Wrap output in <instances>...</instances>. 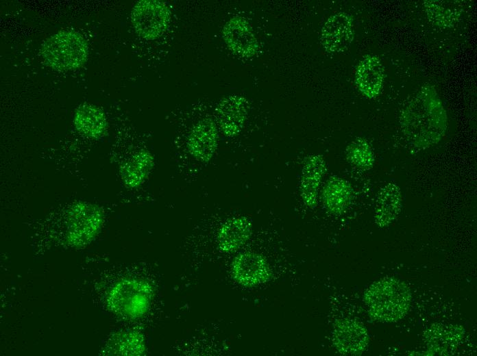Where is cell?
<instances>
[{
    "instance_id": "8992f818",
    "label": "cell",
    "mask_w": 477,
    "mask_h": 356,
    "mask_svg": "<svg viewBox=\"0 0 477 356\" xmlns=\"http://www.w3.org/2000/svg\"><path fill=\"white\" fill-rule=\"evenodd\" d=\"M132 23L137 34L146 40L161 36L169 26L171 11L167 4L157 0H142L134 6Z\"/></svg>"
},
{
    "instance_id": "ba28073f",
    "label": "cell",
    "mask_w": 477,
    "mask_h": 356,
    "mask_svg": "<svg viewBox=\"0 0 477 356\" xmlns=\"http://www.w3.org/2000/svg\"><path fill=\"white\" fill-rule=\"evenodd\" d=\"M332 343L342 355H359L368 345L369 335L361 322L353 319L342 318L334 324Z\"/></svg>"
},
{
    "instance_id": "2e32d148",
    "label": "cell",
    "mask_w": 477,
    "mask_h": 356,
    "mask_svg": "<svg viewBox=\"0 0 477 356\" xmlns=\"http://www.w3.org/2000/svg\"><path fill=\"white\" fill-rule=\"evenodd\" d=\"M402 205V196L399 186L388 183L382 186L378 194L374 218L381 228L389 226L398 216Z\"/></svg>"
},
{
    "instance_id": "7c38bea8",
    "label": "cell",
    "mask_w": 477,
    "mask_h": 356,
    "mask_svg": "<svg viewBox=\"0 0 477 356\" xmlns=\"http://www.w3.org/2000/svg\"><path fill=\"white\" fill-rule=\"evenodd\" d=\"M218 133L210 118L199 120L192 129L187 142L190 154L196 160L206 162L213 156L217 147Z\"/></svg>"
},
{
    "instance_id": "52a82bcc",
    "label": "cell",
    "mask_w": 477,
    "mask_h": 356,
    "mask_svg": "<svg viewBox=\"0 0 477 356\" xmlns=\"http://www.w3.org/2000/svg\"><path fill=\"white\" fill-rule=\"evenodd\" d=\"M231 270L234 279L246 287L266 283L271 277L267 259L256 252L246 251L238 254L232 263Z\"/></svg>"
},
{
    "instance_id": "e0dca14e",
    "label": "cell",
    "mask_w": 477,
    "mask_h": 356,
    "mask_svg": "<svg viewBox=\"0 0 477 356\" xmlns=\"http://www.w3.org/2000/svg\"><path fill=\"white\" fill-rule=\"evenodd\" d=\"M74 125L82 134L93 138L103 136L108 127L106 117L98 107L91 104H82L75 111Z\"/></svg>"
},
{
    "instance_id": "d6986e66",
    "label": "cell",
    "mask_w": 477,
    "mask_h": 356,
    "mask_svg": "<svg viewBox=\"0 0 477 356\" xmlns=\"http://www.w3.org/2000/svg\"><path fill=\"white\" fill-rule=\"evenodd\" d=\"M352 199V188L345 179L332 176L326 183L322 199L325 207L334 214H339L348 207Z\"/></svg>"
},
{
    "instance_id": "ac0fdd59",
    "label": "cell",
    "mask_w": 477,
    "mask_h": 356,
    "mask_svg": "<svg viewBox=\"0 0 477 356\" xmlns=\"http://www.w3.org/2000/svg\"><path fill=\"white\" fill-rule=\"evenodd\" d=\"M427 17L433 25L449 28L455 25L463 11L462 3L452 0H428L424 2Z\"/></svg>"
},
{
    "instance_id": "ffe728a7",
    "label": "cell",
    "mask_w": 477,
    "mask_h": 356,
    "mask_svg": "<svg viewBox=\"0 0 477 356\" xmlns=\"http://www.w3.org/2000/svg\"><path fill=\"white\" fill-rule=\"evenodd\" d=\"M153 162V157L149 152L136 153L121 168L124 183L130 188L141 184L151 170Z\"/></svg>"
},
{
    "instance_id": "3957f363",
    "label": "cell",
    "mask_w": 477,
    "mask_h": 356,
    "mask_svg": "<svg viewBox=\"0 0 477 356\" xmlns=\"http://www.w3.org/2000/svg\"><path fill=\"white\" fill-rule=\"evenodd\" d=\"M152 296V287L147 281L125 278L119 280L111 288L107 303L110 310L117 316L132 320L147 312Z\"/></svg>"
},
{
    "instance_id": "7a4b0ae2",
    "label": "cell",
    "mask_w": 477,
    "mask_h": 356,
    "mask_svg": "<svg viewBox=\"0 0 477 356\" xmlns=\"http://www.w3.org/2000/svg\"><path fill=\"white\" fill-rule=\"evenodd\" d=\"M363 301L369 316L384 322H397L407 314L411 302L409 287L400 279L386 277L374 281L365 291Z\"/></svg>"
},
{
    "instance_id": "44dd1931",
    "label": "cell",
    "mask_w": 477,
    "mask_h": 356,
    "mask_svg": "<svg viewBox=\"0 0 477 356\" xmlns=\"http://www.w3.org/2000/svg\"><path fill=\"white\" fill-rule=\"evenodd\" d=\"M346 157L352 165L361 170L371 169L375 161L370 144L360 137L355 138L347 146Z\"/></svg>"
},
{
    "instance_id": "9c48e42d",
    "label": "cell",
    "mask_w": 477,
    "mask_h": 356,
    "mask_svg": "<svg viewBox=\"0 0 477 356\" xmlns=\"http://www.w3.org/2000/svg\"><path fill=\"white\" fill-rule=\"evenodd\" d=\"M352 18L345 12L331 15L321 31V42L326 51L339 53L347 50L354 39Z\"/></svg>"
},
{
    "instance_id": "6da1fadb",
    "label": "cell",
    "mask_w": 477,
    "mask_h": 356,
    "mask_svg": "<svg viewBox=\"0 0 477 356\" xmlns=\"http://www.w3.org/2000/svg\"><path fill=\"white\" fill-rule=\"evenodd\" d=\"M400 128L408 143L426 149L441 140L448 128V116L432 86H423L400 113Z\"/></svg>"
},
{
    "instance_id": "5bb4252c",
    "label": "cell",
    "mask_w": 477,
    "mask_h": 356,
    "mask_svg": "<svg viewBox=\"0 0 477 356\" xmlns=\"http://www.w3.org/2000/svg\"><path fill=\"white\" fill-rule=\"evenodd\" d=\"M326 171V162L320 155H310L302 170L300 194L304 203L314 208L317 203L318 189Z\"/></svg>"
},
{
    "instance_id": "4fadbf2b",
    "label": "cell",
    "mask_w": 477,
    "mask_h": 356,
    "mask_svg": "<svg viewBox=\"0 0 477 356\" xmlns=\"http://www.w3.org/2000/svg\"><path fill=\"white\" fill-rule=\"evenodd\" d=\"M384 79V68L380 59L367 55L358 64L355 83L358 90L368 98H374L381 92Z\"/></svg>"
},
{
    "instance_id": "603a6c76",
    "label": "cell",
    "mask_w": 477,
    "mask_h": 356,
    "mask_svg": "<svg viewBox=\"0 0 477 356\" xmlns=\"http://www.w3.org/2000/svg\"><path fill=\"white\" fill-rule=\"evenodd\" d=\"M441 329L439 327H437V331L434 328L432 329H430L428 331V335L426 338L428 339L427 344L430 345L432 351L441 353V348H448L450 349L453 345L461 340L463 335V332L459 330L457 327H443L441 325Z\"/></svg>"
},
{
    "instance_id": "30bf717a",
    "label": "cell",
    "mask_w": 477,
    "mask_h": 356,
    "mask_svg": "<svg viewBox=\"0 0 477 356\" xmlns=\"http://www.w3.org/2000/svg\"><path fill=\"white\" fill-rule=\"evenodd\" d=\"M223 38L228 48L241 57L250 58L258 51L257 39L243 17L237 16L229 19L223 28Z\"/></svg>"
},
{
    "instance_id": "9a60e30c",
    "label": "cell",
    "mask_w": 477,
    "mask_h": 356,
    "mask_svg": "<svg viewBox=\"0 0 477 356\" xmlns=\"http://www.w3.org/2000/svg\"><path fill=\"white\" fill-rule=\"evenodd\" d=\"M252 225L244 216H235L226 220L217 234L219 249L225 253H232L243 246L252 235Z\"/></svg>"
},
{
    "instance_id": "5b68a950",
    "label": "cell",
    "mask_w": 477,
    "mask_h": 356,
    "mask_svg": "<svg viewBox=\"0 0 477 356\" xmlns=\"http://www.w3.org/2000/svg\"><path fill=\"white\" fill-rule=\"evenodd\" d=\"M100 209L88 203L74 204L66 217V239L69 244L80 246L88 244L97 235L102 224Z\"/></svg>"
},
{
    "instance_id": "8fae6325",
    "label": "cell",
    "mask_w": 477,
    "mask_h": 356,
    "mask_svg": "<svg viewBox=\"0 0 477 356\" xmlns=\"http://www.w3.org/2000/svg\"><path fill=\"white\" fill-rule=\"evenodd\" d=\"M247 113L248 102L239 95H231L223 99L215 110L219 127L227 136H234L241 131Z\"/></svg>"
},
{
    "instance_id": "277c9868",
    "label": "cell",
    "mask_w": 477,
    "mask_h": 356,
    "mask_svg": "<svg viewBox=\"0 0 477 356\" xmlns=\"http://www.w3.org/2000/svg\"><path fill=\"white\" fill-rule=\"evenodd\" d=\"M42 58L50 67L69 71L82 66L88 58L84 38L74 31H60L49 37L40 49Z\"/></svg>"
},
{
    "instance_id": "7402d4cb",
    "label": "cell",
    "mask_w": 477,
    "mask_h": 356,
    "mask_svg": "<svg viewBox=\"0 0 477 356\" xmlns=\"http://www.w3.org/2000/svg\"><path fill=\"white\" fill-rule=\"evenodd\" d=\"M110 343L108 348L112 349L113 355H140L145 348L142 335L134 331L121 333Z\"/></svg>"
}]
</instances>
